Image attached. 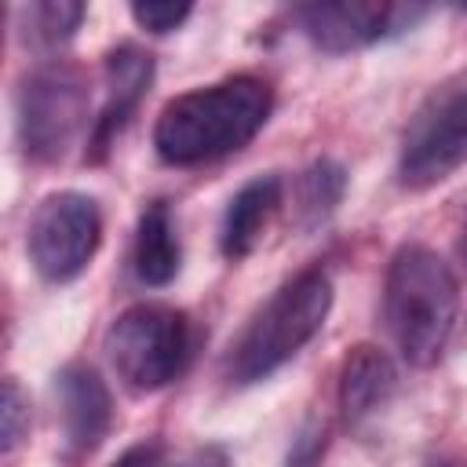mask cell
I'll return each mask as SVG.
<instances>
[{"label": "cell", "instance_id": "obj_1", "mask_svg": "<svg viewBox=\"0 0 467 467\" xmlns=\"http://www.w3.org/2000/svg\"><path fill=\"white\" fill-rule=\"evenodd\" d=\"M270 109L274 91L259 77H230L182 91L161 109L153 124L157 157L175 168H190L237 153L263 131Z\"/></svg>", "mask_w": 467, "mask_h": 467}, {"label": "cell", "instance_id": "obj_2", "mask_svg": "<svg viewBox=\"0 0 467 467\" xmlns=\"http://www.w3.org/2000/svg\"><path fill=\"white\" fill-rule=\"evenodd\" d=\"M456 314L460 285L449 263L427 244H401L383 281V321L401 358L431 368L456 328Z\"/></svg>", "mask_w": 467, "mask_h": 467}, {"label": "cell", "instance_id": "obj_3", "mask_svg": "<svg viewBox=\"0 0 467 467\" xmlns=\"http://www.w3.org/2000/svg\"><path fill=\"white\" fill-rule=\"evenodd\" d=\"M332 310V281L325 270H303L281 285L244 325L226 354L230 383H259L292 361L325 325Z\"/></svg>", "mask_w": 467, "mask_h": 467}, {"label": "cell", "instance_id": "obj_4", "mask_svg": "<svg viewBox=\"0 0 467 467\" xmlns=\"http://www.w3.org/2000/svg\"><path fill=\"white\" fill-rule=\"evenodd\" d=\"M106 354L128 390H161L182 376L193 354L190 317L168 303H135L109 325Z\"/></svg>", "mask_w": 467, "mask_h": 467}, {"label": "cell", "instance_id": "obj_5", "mask_svg": "<svg viewBox=\"0 0 467 467\" xmlns=\"http://www.w3.org/2000/svg\"><path fill=\"white\" fill-rule=\"evenodd\" d=\"M88 80L73 62H44L22 77L15 99L18 142L29 161L51 164L66 157L88 120Z\"/></svg>", "mask_w": 467, "mask_h": 467}, {"label": "cell", "instance_id": "obj_6", "mask_svg": "<svg viewBox=\"0 0 467 467\" xmlns=\"http://www.w3.org/2000/svg\"><path fill=\"white\" fill-rule=\"evenodd\" d=\"M467 161V69L445 77L409 117L398 153V182L431 190Z\"/></svg>", "mask_w": 467, "mask_h": 467}, {"label": "cell", "instance_id": "obj_7", "mask_svg": "<svg viewBox=\"0 0 467 467\" xmlns=\"http://www.w3.org/2000/svg\"><path fill=\"white\" fill-rule=\"evenodd\" d=\"M102 241V212L95 197L80 190L47 193L29 219V263L51 285L73 281L99 252Z\"/></svg>", "mask_w": 467, "mask_h": 467}, {"label": "cell", "instance_id": "obj_8", "mask_svg": "<svg viewBox=\"0 0 467 467\" xmlns=\"http://www.w3.org/2000/svg\"><path fill=\"white\" fill-rule=\"evenodd\" d=\"M427 7H398V4H372V0H343V4H306L296 11L299 29L310 36L314 47L328 55H343L354 47H368L390 33L416 26Z\"/></svg>", "mask_w": 467, "mask_h": 467}, {"label": "cell", "instance_id": "obj_9", "mask_svg": "<svg viewBox=\"0 0 467 467\" xmlns=\"http://www.w3.org/2000/svg\"><path fill=\"white\" fill-rule=\"evenodd\" d=\"M153 80V55L135 47V44H117L106 62H102V84H106V102L88 131V157L102 161L109 153V146L117 142V135L124 131V124L131 120V113L139 109L142 95L150 91Z\"/></svg>", "mask_w": 467, "mask_h": 467}, {"label": "cell", "instance_id": "obj_10", "mask_svg": "<svg viewBox=\"0 0 467 467\" xmlns=\"http://www.w3.org/2000/svg\"><path fill=\"white\" fill-rule=\"evenodd\" d=\"M58 405H62V438L66 456H91L113 427V398L102 376L91 365H66L58 372Z\"/></svg>", "mask_w": 467, "mask_h": 467}, {"label": "cell", "instance_id": "obj_11", "mask_svg": "<svg viewBox=\"0 0 467 467\" xmlns=\"http://www.w3.org/2000/svg\"><path fill=\"white\" fill-rule=\"evenodd\" d=\"M394 387H398V372H394V361L387 358V350H379L372 343L350 347V354L343 358V368H339V409H343V420L347 423L368 420L376 409L387 405Z\"/></svg>", "mask_w": 467, "mask_h": 467}, {"label": "cell", "instance_id": "obj_12", "mask_svg": "<svg viewBox=\"0 0 467 467\" xmlns=\"http://www.w3.org/2000/svg\"><path fill=\"white\" fill-rule=\"evenodd\" d=\"M281 208V179L277 175H255L248 179L226 204L223 226H219V248L226 259H244L263 230L270 226L274 212Z\"/></svg>", "mask_w": 467, "mask_h": 467}, {"label": "cell", "instance_id": "obj_13", "mask_svg": "<svg viewBox=\"0 0 467 467\" xmlns=\"http://www.w3.org/2000/svg\"><path fill=\"white\" fill-rule=\"evenodd\" d=\"M131 263H135V277L150 288L175 281V274L182 266V244H179V230H175V219L164 201H153L142 208L139 226H135Z\"/></svg>", "mask_w": 467, "mask_h": 467}, {"label": "cell", "instance_id": "obj_14", "mask_svg": "<svg viewBox=\"0 0 467 467\" xmlns=\"http://www.w3.org/2000/svg\"><path fill=\"white\" fill-rule=\"evenodd\" d=\"M343 190H347V171H343V164L339 161H332V157H321V161H314L303 175H299V186H296V201H299V219H303V226L310 230V226H321L332 212H336V204L343 201Z\"/></svg>", "mask_w": 467, "mask_h": 467}, {"label": "cell", "instance_id": "obj_15", "mask_svg": "<svg viewBox=\"0 0 467 467\" xmlns=\"http://www.w3.org/2000/svg\"><path fill=\"white\" fill-rule=\"evenodd\" d=\"M84 15H88V7L73 4V0L33 4V7H26V40H33L40 47H58L77 33Z\"/></svg>", "mask_w": 467, "mask_h": 467}, {"label": "cell", "instance_id": "obj_16", "mask_svg": "<svg viewBox=\"0 0 467 467\" xmlns=\"http://www.w3.org/2000/svg\"><path fill=\"white\" fill-rule=\"evenodd\" d=\"M29 434V401L15 379H4V405H0V452L4 460L15 456V449Z\"/></svg>", "mask_w": 467, "mask_h": 467}, {"label": "cell", "instance_id": "obj_17", "mask_svg": "<svg viewBox=\"0 0 467 467\" xmlns=\"http://www.w3.org/2000/svg\"><path fill=\"white\" fill-rule=\"evenodd\" d=\"M190 4H164V0H146V4H131V18L139 29L146 33H171L190 18Z\"/></svg>", "mask_w": 467, "mask_h": 467}, {"label": "cell", "instance_id": "obj_18", "mask_svg": "<svg viewBox=\"0 0 467 467\" xmlns=\"http://www.w3.org/2000/svg\"><path fill=\"white\" fill-rule=\"evenodd\" d=\"M325 452V427L321 423H306L299 431V438L292 441V452H288V467H317Z\"/></svg>", "mask_w": 467, "mask_h": 467}, {"label": "cell", "instance_id": "obj_19", "mask_svg": "<svg viewBox=\"0 0 467 467\" xmlns=\"http://www.w3.org/2000/svg\"><path fill=\"white\" fill-rule=\"evenodd\" d=\"M109 467H164V445H161L157 438L139 441V445L124 449Z\"/></svg>", "mask_w": 467, "mask_h": 467}, {"label": "cell", "instance_id": "obj_20", "mask_svg": "<svg viewBox=\"0 0 467 467\" xmlns=\"http://www.w3.org/2000/svg\"><path fill=\"white\" fill-rule=\"evenodd\" d=\"M460 248H463V255H467V223H463V241H460Z\"/></svg>", "mask_w": 467, "mask_h": 467}]
</instances>
